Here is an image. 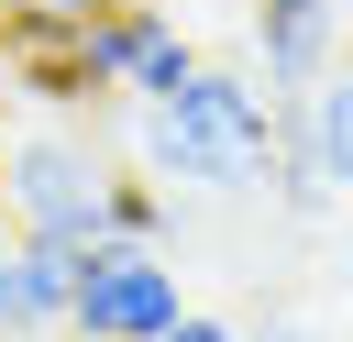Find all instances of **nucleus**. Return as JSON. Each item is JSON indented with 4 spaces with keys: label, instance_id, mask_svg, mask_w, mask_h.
<instances>
[{
    "label": "nucleus",
    "instance_id": "1a4fd4ad",
    "mask_svg": "<svg viewBox=\"0 0 353 342\" xmlns=\"http://www.w3.org/2000/svg\"><path fill=\"white\" fill-rule=\"evenodd\" d=\"M154 221H165V199H154L143 177H110V188H99V232H88V243H154Z\"/></svg>",
    "mask_w": 353,
    "mask_h": 342
},
{
    "label": "nucleus",
    "instance_id": "6e6552de",
    "mask_svg": "<svg viewBox=\"0 0 353 342\" xmlns=\"http://www.w3.org/2000/svg\"><path fill=\"white\" fill-rule=\"evenodd\" d=\"M199 66H210V55H199V44H188V33H176L165 11H154V33L132 44V77H121V99H176V88H188Z\"/></svg>",
    "mask_w": 353,
    "mask_h": 342
},
{
    "label": "nucleus",
    "instance_id": "9d476101",
    "mask_svg": "<svg viewBox=\"0 0 353 342\" xmlns=\"http://www.w3.org/2000/svg\"><path fill=\"white\" fill-rule=\"evenodd\" d=\"M154 342H254V331H232V320H210V309H176Z\"/></svg>",
    "mask_w": 353,
    "mask_h": 342
},
{
    "label": "nucleus",
    "instance_id": "423d86ee",
    "mask_svg": "<svg viewBox=\"0 0 353 342\" xmlns=\"http://www.w3.org/2000/svg\"><path fill=\"white\" fill-rule=\"evenodd\" d=\"M276 143H298L331 177V199H353V55H331L298 99H276Z\"/></svg>",
    "mask_w": 353,
    "mask_h": 342
},
{
    "label": "nucleus",
    "instance_id": "0eeeda50",
    "mask_svg": "<svg viewBox=\"0 0 353 342\" xmlns=\"http://www.w3.org/2000/svg\"><path fill=\"white\" fill-rule=\"evenodd\" d=\"M66 287H77V243L11 232V254H0V331H11V342L66 331Z\"/></svg>",
    "mask_w": 353,
    "mask_h": 342
},
{
    "label": "nucleus",
    "instance_id": "9b49d317",
    "mask_svg": "<svg viewBox=\"0 0 353 342\" xmlns=\"http://www.w3.org/2000/svg\"><path fill=\"white\" fill-rule=\"evenodd\" d=\"M0 11H55V22H77V11H99V0H0Z\"/></svg>",
    "mask_w": 353,
    "mask_h": 342
},
{
    "label": "nucleus",
    "instance_id": "f257e3e1",
    "mask_svg": "<svg viewBox=\"0 0 353 342\" xmlns=\"http://www.w3.org/2000/svg\"><path fill=\"white\" fill-rule=\"evenodd\" d=\"M132 143H143V177L243 199L276 177V88L243 66H199L176 99H132Z\"/></svg>",
    "mask_w": 353,
    "mask_h": 342
},
{
    "label": "nucleus",
    "instance_id": "f03ea898",
    "mask_svg": "<svg viewBox=\"0 0 353 342\" xmlns=\"http://www.w3.org/2000/svg\"><path fill=\"white\" fill-rule=\"evenodd\" d=\"M99 188H110V165H99L88 132H22V143H0V221L11 232L88 243L99 232Z\"/></svg>",
    "mask_w": 353,
    "mask_h": 342
},
{
    "label": "nucleus",
    "instance_id": "f8f14e48",
    "mask_svg": "<svg viewBox=\"0 0 353 342\" xmlns=\"http://www.w3.org/2000/svg\"><path fill=\"white\" fill-rule=\"evenodd\" d=\"M0 254H11V221H0Z\"/></svg>",
    "mask_w": 353,
    "mask_h": 342
},
{
    "label": "nucleus",
    "instance_id": "7ed1b4c3",
    "mask_svg": "<svg viewBox=\"0 0 353 342\" xmlns=\"http://www.w3.org/2000/svg\"><path fill=\"white\" fill-rule=\"evenodd\" d=\"M176 265L165 243H77V287H66V342H154L176 320Z\"/></svg>",
    "mask_w": 353,
    "mask_h": 342
},
{
    "label": "nucleus",
    "instance_id": "39448f33",
    "mask_svg": "<svg viewBox=\"0 0 353 342\" xmlns=\"http://www.w3.org/2000/svg\"><path fill=\"white\" fill-rule=\"evenodd\" d=\"M0 77L44 110H88V66H77V22L55 11H0Z\"/></svg>",
    "mask_w": 353,
    "mask_h": 342
},
{
    "label": "nucleus",
    "instance_id": "ddd939ff",
    "mask_svg": "<svg viewBox=\"0 0 353 342\" xmlns=\"http://www.w3.org/2000/svg\"><path fill=\"white\" fill-rule=\"evenodd\" d=\"M342 276H353V243H342Z\"/></svg>",
    "mask_w": 353,
    "mask_h": 342
},
{
    "label": "nucleus",
    "instance_id": "20e7f679",
    "mask_svg": "<svg viewBox=\"0 0 353 342\" xmlns=\"http://www.w3.org/2000/svg\"><path fill=\"white\" fill-rule=\"evenodd\" d=\"M331 55H353V0H254V77L298 99Z\"/></svg>",
    "mask_w": 353,
    "mask_h": 342
}]
</instances>
